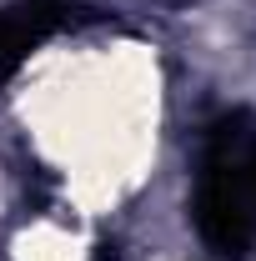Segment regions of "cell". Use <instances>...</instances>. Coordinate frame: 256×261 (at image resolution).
I'll list each match as a JSON object with an SVG mask.
<instances>
[{"instance_id": "1", "label": "cell", "mask_w": 256, "mask_h": 261, "mask_svg": "<svg viewBox=\"0 0 256 261\" xmlns=\"http://www.w3.org/2000/svg\"><path fill=\"white\" fill-rule=\"evenodd\" d=\"M196 226L216 256L256 246V121L226 116L206 130L196 161Z\"/></svg>"}]
</instances>
